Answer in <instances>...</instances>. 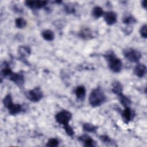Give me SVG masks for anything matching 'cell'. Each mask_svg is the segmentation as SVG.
Returning <instances> with one entry per match:
<instances>
[{
	"label": "cell",
	"instance_id": "cell-11",
	"mask_svg": "<svg viewBox=\"0 0 147 147\" xmlns=\"http://www.w3.org/2000/svg\"><path fill=\"white\" fill-rule=\"evenodd\" d=\"M134 73L139 78L144 77L146 73V66L144 64H137L134 68Z\"/></svg>",
	"mask_w": 147,
	"mask_h": 147
},
{
	"label": "cell",
	"instance_id": "cell-17",
	"mask_svg": "<svg viewBox=\"0 0 147 147\" xmlns=\"http://www.w3.org/2000/svg\"><path fill=\"white\" fill-rule=\"evenodd\" d=\"M118 97V99L121 102V103L125 107H129L131 103V100L126 95H123L122 93L117 95Z\"/></svg>",
	"mask_w": 147,
	"mask_h": 147
},
{
	"label": "cell",
	"instance_id": "cell-19",
	"mask_svg": "<svg viewBox=\"0 0 147 147\" xmlns=\"http://www.w3.org/2000/svg\"><path fill=\"white\" fill-rule=\"evenodd\" d=\"M83 129L86 132L95 133L97 130V127L90 123H85L83 125Z\"/></svg>",
	"mask_w": 147,
	"mask_h": 147
},
{
	"label": "cell",
	"instance_id": "cell-7",
	"mask_svg": "<svg viewBox=\"0 0 147 147\" xmlns=\"http://www.w3.org/2000/svg\"><path fill=\"white\" fill-rule=\"evenodd\" d=\"M47 3V1H26L25 4L26 6L33 9H39L44 7Z\"/></svg>",
	"mask_w": 147,
	"mask_h": 147
},
{
	"label": "cell",
	"instance_id": "cell-20",
	"mask_svg": "<svg viewBox=\"0 0 147 147\" xmlns=\"http://www.w3.org/2000/svg\"><path fill=\"white\" fill-rule=\"evenodd\" d=\"M15 24L16 26L20 29L24 28L26 25V21L25 20L24 18L22 17H18L15 20Z\"/></svg>",
	"mask_w": 147,
	"mask_h": 147
},
{
	"label": "cell",
	"instance_id": "cell-23",
	"mask_svg": "<svg viewBox=\"0 0 147 147\" xmlns=\"http://www.w3.org/2000/svg\"><path fill=\"white\" fill-rule=\"evenodd\" d=\"M79 35L81 37L85 38V39H88V38H91V32L90 30L89 29H84L82 31L80 32Z\"/></svg>",
	"mask_w": 147,
	"mask_h": 147
},
{
	"label": "cell",
	"instance_id": "cell-21",
	"mask_svg": "<svg viewBox=\"0 0 147 147\" xmlns=\"http://www.w3.org/2000/svg\"><path fill=\"white\" fill-rule=\"evenodd\" d=\"M13 72L8 64H5L1 70V76L3 77L9 76Z\"/></svg>",
	"mask_w": 147,
	"mask_h": 147
},
{
	"label": "cell",
	"instance_id": "cell-25",
	"mask_svg": "<svg viewBox=\"0 0 147 147\" xmlns=\"http://www.w3.org/2000/svg\"><path fill=\"white\" fill-rule=\"evenodd\" d=\"M63 127L68 136H69L70 137H72L74 136V131L72 127L69 124L63 126Z\"/></svg>",
	"mask_w": 147,
	"mask_h": 147
},
{
	"label": "cell",
	"instance_id": "cell-28",
	"mask_svg": "<svg viewBox=\"0 0 147 147\" xmlns=\"http://www.w3.org/2000/svg\"><path fill=\"white\" fill-rule=\"evenodd\" d=\"M99 138L104 143L110 144L111 142V141H112L111 138L109 137H108L107 136H106V135H102V136H100L99 137Z\"/></svg>",
	"mask_w": 147,
	"mask_h": 147
},
{
	"label": "cell",
	"instance_id": "cell-6",
	"mask_svg": "<svg viewBox=\"0 0 147 147\" xmlns=\"http://www.w3.org/2000/svg\"><path fill=\"white\" fill-rule=\"evenodd\" d=\"M9 79L19 87H22L24 83V76L21 73L13 72L9 76Z\"/></svg>",
	"mask_w": 147,
	"mask_h": 147
},
{
	"label": "cell",
	"instance_id": "cell-10",
	"mask_svg": "<svg viewBox=\"0 0 147 147\" xmlns=\"http://www.w3.org/2000/svg\"><path fill=\"white\" fill-rule=\"evenodd\" d=\"M78 140L83 143L84 146L88 147H93L96 145L95 142L88 135L84 134L78 138Z\"/></svg>",
	"mask_w": 147,
	"mask_h": 147
},
{
	"label": "cell",
	"instance_id": "cell-29",
	"mask_svg": "<svg viewBox=\"0 0 147 147\" xmlns=\"http://www.w3.org/2000/svg\"><path fill=\"white\" fill-rule=\"evenodd\" d=\"M142 7H143L145 9H146V1H142Z\"/></svg>",
	"mask_w": 147,
	"mask_h": 147
},
{
	"label": "cell",
	"instance_id": "cell-24",
	"mask_svg": "<svg viewBox=\"0 0 147 147\" xmlns=\"http://www.w3.org/2000/svg\"><path fill=\"white\" fill-rule=\"evenodd\" d=\"M3 104L5 107L8 109L10 106L13 103L12 102V98L10 95L8 94L5 96V97L3 99Z\"/></svg>",
	"mask_w": 147,
	"mask_h": 147
},
{
	"label": "cell",
	"instance_id": "cell-3",
	"mask_svg": "<svg viewBox=\"0 0 147 147\" xmlns=\"http://www.w3.org/2000/svg\"><path fill=\"white\" fill-rule=\"evenodd\" d=\"M123 55L127 60L133 63L138 62L141 58L140 52L132 48H127L123 49Z\"/></svg>",
	"mask_w": 147,
	"mask_h": 147
},
{
	"label": "cell",
	"instance_id": "cell-5",
	"mask_svg": "<svg viewBox=\"0 0 147 147\" xmlns=\"http://www.w3.org/2000/svg\"><path fill=\"white\" fill-rule=\"evenodd\" d=\"M25 96L28 99L33 102H39L43 97L42 92L40 87H36L33 90L26 91Z\"/></svg>",
	"mask_w": 147,
	"mask_h": 147
},
{
	"label": "cell",
	"instance_id": "cell-4",
	"mask_svg": "<svg viewBox=\"0 0 147 147\" xmlns=\"http://www.w3.org/2000/svg\"><path fill=\"white\" fill-rule=\"evenodd\" d=\"M72 117V114L69 111L63 110L56 114L55 119L58 123L64 126L68 124Z\"/></svg>",
	"mask_w": 147,
	"mask_h": 147
},
{
	"label": "cell",
	"instance_id": "cell-2",
	"mask_svg": "<svg viewBox=\"0 0 147 147\" xmlns=\"http://www.w3.org/2000/svg\"><path fill=\"white\" fill-rule=\"evenodd\" d=\"M104 56L107 61L108 66L110 70L115 73H118L121 71L122 67V61L113 52L106 53Z\"/></svg>",
	"mask_w": 147,
	"mask_h": 147
},
{
	"label": "cell",
	"instance_id": "cell-9",
	"mask_svg": "<svg viewBox=\"0 0 147 147\" xmlns=\"http://www.w3.org/2000/svg\"><path fill=\"white\" fill-rule=\"evenodd\" d=\"M125 110L122 113V118L123 121L127 124L133 118V112L130 107H125Z\"/></svg>",
	"mask_w": 147,
	"mask_h": 147
},
{
	"label": "cell",
	"instance_id": "cell-1",
	"mask_svg": "<svg viewBox=\"0 0 147 147\" xmlns=\"http://www.w3.org/2000/svg\"><path fill=\"white\" fill-rule=\"evenodd\" d=\"M106 100V95L102 89L99 87L91 91L88 98L89 103L92 107H98L102 105Z\"/></svg>",
	"mask_w": 147,
	"mask_h": 147
},
{
	"label": "cell",
	"instance_id": "cell-15",
	"mask_svg": "<svg viewBox=\"0 0 147 147\" xmlns=\"http://www.w3.org/2000/svg\"><path fill=\"white\" fill-rule=\"evenodd\" d=\"M123 87L121 83L118 81H115L112 84V91L113 93L118 95L122 93Z\"/></svg>",
	"mask_w": 147,
	"mask_h": 147
},
{
	"label": "cell",
	"instance_id": "cell-12",
	"mask_svg": "<svg viewBox=\"0 0 147 147\" xmlns=\"http://www.w3.org/2000/svg\"><path fill=\"white\" fill-rule=\"evenodd\" d=\"M75 93L77 98V99L82 101L85 98L86 90L83 86H79L76 88L75 90Z\"/></svg>",
	"mask_w": 147,
	"mask_h": 147
},
{
	"label": "cell",
	"instance_id": "cell-22",
	"mask_svg": "<svg viewBox=\"0 0 147 147\" xmlns=\"http://www.w3.org/2000/svg\"><path fill=\"white\" fill-rule=\"evenodd\" d=\"M122 22L124 24L129 25L131 24L135 23L136 22V20L134 17H133L131 16H127L126 17H125L122 19Z\"/></svg>",
	"mask_w": 147,
	"mask_h": 147
},
{
	"label": "cell",
	"instance_id": "cell-13",
	"mask_svg": "<svg viewBox=\"0 0 147 147\" xmlns=\"http://www.w3.org/2000/svg\"><path fill=\"white\" fill-rule=\"evenodd\" d=\"M7 109L9 110V113L13 115H16L22 111V106L20 104L12 103Z\"/></svg>",
	"mask_w": 147,
	"mask_h": 147
},
{
	"label": "cell",
	"instance_id": "cell-8",
	"mask_svg": "<svg viewBox=\"0 0 147 147\" xmlns=\"http://www.w3.org/2000/svg\"><path fill=\"white\" fill-rule=\"evenodd\" d=\"M104 20L108 25H112L117 22V17L115 12L110 11L104 13Z\"/></svg>",
	"mask_w": 147,
	"mask_h": 147
},
{
	"label": "cell",
	"instance_id": "cell-16",
	"mask_svg": "<svg viewBox=\"0 0 147 147\" xmlns=\"http://www.w3.org/2000/svg\"><path fill=\"white\" fill-rule=\"evenodd\" d=\"M18 51L19 54L21 55V57L23 59L26 57L28 55H29L31 52L30 48L29 47L25 46V45L20 46L18 48Z\"/></svg>",
	"mask_w": 147,
	"mask_h": 147
},
{
	"label": "cell",
	"instance_id": "cell-26",
	"mask_svg": "<svg viewBox=\"0 0 147 147\" xmlns=\"http://www.w3.org/2000/svg\"><path fill=\"white\" fill-rule=\"evenodd\" d=\"M58 145H59V141L56 138H50L47 144V146L49 147L57 146H58Z\"/></svg>",
	"mask_w": 147,
	"mask_h": 147
},
{
	"label": "cell",
	"instance_id": "cell-27",
	"mask_svg": "<svg viewBox=\"0 0 147 147\" xmlns=\"http://www.w3.org/2000/svg\"><path fill=\"white\" fill-rule=\"evenodd\" d=\"M146 28L147 26L146 24L142 25L140 30V33L142 37L146 38L147 37V32H146Z\"/></svg>",
	"mask_w": 147,
	"mask_h": 147
},
{
	"label": "cell",
	"instance_id": "cell-18",
	"mask_svg": "<svg viewBox=\"0 0 147 147\" xmlns=\"http://www.w3.org/2000/svg\"><path fill=\"white\" fill-rule=\"evenodd\" d=\"M104 11L102 7L99 6H95L93 8L92 11V15L95 18H98L104 14Z\"/></svg>",
	"mask_w": 147,
	"mask_h": 147
},
{
	"label": "cell",
	"instance_id": "cell-14",
	"mask_svg": "<svg viewBox=\"0 0 147 147\" xmlns=\"http://www.w3.org/2000/svg\"><path fill=\"white\" fill-rule=\"evenodd\" d=\"M41 36L42 38L48 41H52L55 38V34L52 30L49 29H46L41 32Z\"/></svg>",
	"mask_w": 147,
	"mask_h": 147
}]
</instances>
